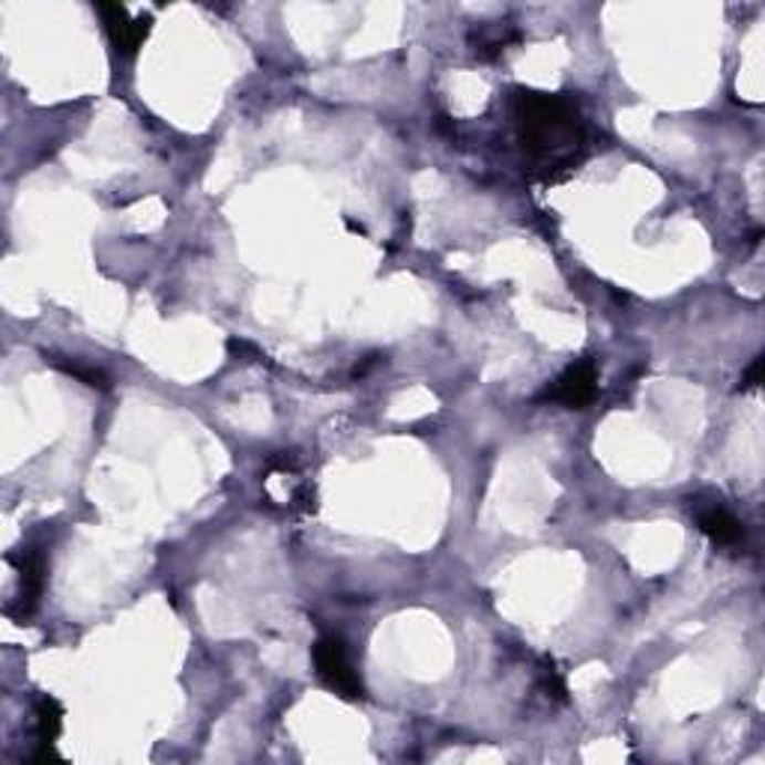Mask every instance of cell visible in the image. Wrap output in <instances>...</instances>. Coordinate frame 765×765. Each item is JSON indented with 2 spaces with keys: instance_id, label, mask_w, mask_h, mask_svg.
Listing matches in <instances>:
<instances>
[{
  "instance_id": "obj_1",
  "label": "cell",
  "mask_w": 765,
  "mask_h": 765,
  "mask_svg": "<svg viewBox=\"0 0 765 765\" xmlns=\"http://www.w3.org/2000/svg\"><path fill=\"white\" fill-rule=\"evenodd\" d=\"M514 120L517 135L526 150L538 159L559 165L574 159V150L584 144V126L580 114L572 99L551 96V93H517L514 102Z\"/></svg>"
},
{
  "instance_id": "obj_2",
  "label": "cell",
  "mask_w": 765,
  "mask_h": 765,
  "mask_svg": "<svg viewBox=\"0 0 765 765\" xmlns=\"http://www.w3.org/2000/svg\"><path fill=\"white\" fill-rule=\"evenodd\" d=\"M314 667H317V675L333 688L335 694L347 696V700L365 696L363 679L353 670L350 654H347V646H344L342 637H321L314 643Z\"/></svg>"
},
{
  "instance_id": "obj_3",
  "label": "cell",
  "mask_w": 765,
  "mask_h": 765,
  "mask_svg": "<svg viewBox=\"0 0 765 765\" xmlns=\"http://www.w3.org/2000/svg\"><path fill=\"white\" fill-rule=\"evenodd\" d=\"M96 10H99L102 21H105V31H108V40H112V45L117 49V54L132 57L135 51L142 49L147 33H150V15H138V19H135V15H132L126 7H120V3H99Z\"/></svg>"
},
{
  "instance_id": "obj_4",
  "label": "cell",
  "mask_w": 765,
  "mask_h": 765,
  "mask_svg": "<svg viewBox=\"0 0 765 765\" xmlns=\"http://www.w3.org/2000/svg\"><path fill=\"white\" fill-rule=\"evenodd\" d=\"M595 392H598V368H595L593 359H584V363L572 365L554 386H547L544 398L563 404L568 410H584L586 404L595 398Z\"/></svg>"
},
{
  "instance_id": "obj_5",
  "label": "cell",
  "mask_w": 765,
  "mask_h": 765,
  "mask_svg": "<svg viewBox=\"0 0 765 765\" xmlns=\"http://www.w3.org/2000/svg\"><path fill=\"white\" fill-rule=\"evenodd\" d=\"M12 565L19 568V580H21V598L19 605L21 616H31L40 605L42 586H45V556L36 547H28L21 551L19 556H12Z\"/></svg>"
},
{
  "instance_id": "obj_6",
  "label": "cell",
  "mask_w": 765,
  "mask_h": 765,
  "mask_svg": "<svg viewBox=\"0 0 765 765\" xmlns=\"http://www.w3.org/2000/svg\"><path fill=\"white\" fill-rule=\"evenodd\" d=\"M63 730V705L54 696H40L36 703V738L40 747L33 754V763H49V759H61V754L54 751V742Z\"/></svg>"
},
{
  "instance_id": "obj_7",
  "label": "cell",
  "mask_w": 765,
  "mask_h": 765,
  "mask_svg": "<svg viewBox=\"0 0 765 765\" xmlns=\"http://www.w3.org/2000/svg\"><path fill=\"white\" fill-rule=\"evenodd\" d=\"M696 524H700L703 535H709L715 544H738L745 538V524L735 514L721 509V505L696 512Z\"/></svg>"
},
{
  "instance_id": "obj_8",
  "label": "cell",
  "mask_w": 765,
  "mask_h": 765,
  "mask_svg": "<svg viewBox=\"0 0 765 765\" xmlns=\"http://www.w3.org/2000/svg\"><path fill=\"white\" fill-rule=\"evenodd\" d=\"M61 368L70 377H75V380H81L84 386H91V389H108V377L102 371H96V368H87V365H75V363H61Z\"/></svg>"
},
{
  "instance_id": "obj_9",
  "label": "cell",
  "mask_w": 765,
  "mask_h": 765,
  "mask_svg": "<svg viewBox=\"0 0 765 765\" xmlns=\"http://www.w3.org/2000/svg\"><path fill=\"white\" fill-rule=\"evenodd\" d=\"M763 365H765V359L763 356H756L754 363H751V368L745 371V377H742V389H756L759 382H763Z\"/></svg>"
}]
</instances>
